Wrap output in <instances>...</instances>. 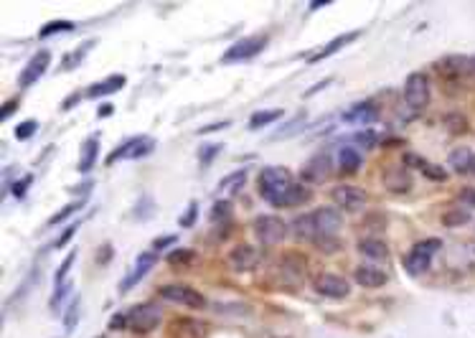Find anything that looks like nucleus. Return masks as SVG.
<instances>
[{"instance_id": "1", "label": "nucleus", "mask_w": 475, "mask_h": 338, "mask_svg": "<svg viewBox=\"0 0 475 338\" xmlns=\"http://www.w3.org/2000/svg\"><path fill=\"white\" fill-rule=\"evenodd\" d=\"M292 186H295V179H292V173L287 168L270 166L262 168L260 176H257V191H260V196L265 198L267 204L282 206Z\"/></svg>"}, {"instance_id": "2", "label": "nucleus", "mask_w": 475, "mask_h": 338, "mask_svg": "<svg viewBox=\"0 0 475 338\" xmlns=\"http://www.w3.org/2000/svg\"><path fill=\"white\" fill-rule=\"evenodd\" d=\"M430 79L422 74V71H414V74H409L404 82V104L409 107V112H414V115H419L422 109L430 104Z\"/></svg>"}, {"instance_id": "3", "label": "nucleus", "mask_w": 475, "mask_h": 338, "mask_svg": "<svg viewBox=\"0 0 475 338\" xmlns=\"http://www.w3.org/2000/svg\"><path fill=\"white\" fill-rule=\"evenodd\" d=\"M163 320V310L155 303H138L133 310L127 313V328L135 333H150L155 331Z\"/></svg>"}, {"instance_id": "4", "label": "nucleus", "mask_w": 475, "mask_h": 338, "mask_svg": "<svg viewBox=\"0 0 475 338\" xmlns=\"http://www.w3.org/2000/svg\"><path fill=\"white\" fill-rule=\"evenodd\" d=\"M254 234L265 247H272V244H279L287 234V224L279 217H272V214H262L254 222Z\"/></svg>"}, {"instance_id": "5", "label": "nucleus", "mask_w": 475, "mask_h": 338, "mask_svg": "<svg viewBox=\"0 0 475 338\" xmlns=\"http://www.w3.org/2000/svg\"><path fill=\"white\" fill-rule=\"evenodd\" d=\"M440 247H443L440 239H422L419 244H414V249L409 252V257H407V270L412 274L427 272L432 265V257L438 255Z\"/></svg>"}, {"instance_id": "6", "label": "nucleus", "mask_w": 475, "mask_h": 338, "mask_svg": "<svg viewBox=\"0 0 475 338\" xmlns=\"http://www.w3.org/2000/svg\"><path fill=\"white\" fill-rule=\"evenodd\" d=\"M333 204H336L338 211H349V214H359V211H363V206H366L368 196L363 188H359V186H336L333 188Z\"/></svg>"}, {"instance_id": "7", "label": "nucleus", "mask_w": 475, "mask_h": 338, "mask_svg": "<svg viewBox=\"0 0 475 338\" xmlns=\"http://www.w3.org/2000/svg\"><path fill=\"white\" fill-rule=\"evenodd\" d=\"M158 295L168 303H178V306H188L193 310H201L206 308V298H203L198 290L188 285H160L158 287Z\"/></svg>"}, {"instance_id": "8", "label": "nucleus", "mask_w": 475, "mask_h": 338, "mask_svg": "<svg viewBox=\"0 0 475 338\" xmlns=\"http://www.w3.org/2000/svg\"><path fill=\"white\" fill-rule=\"evenodd\" d=\"M435 71L445 79H465L475 74V61L468 56H443L435 61Z\"/></svg>"}, {"instance_id": "9", "label": "nucleus", "mask_w": 475, "mask_h": 338, "mask_svg": "<svg viewBox=\"0 0 475 338\" xmlns=\"http://www.w3.org/2000/svg\"><path fill=\"white\" fill-rule=\"evenodd\" d=\"M330 176H333V158H330V155H315V158L308 160L303 166V171H300V179L311 186L325 183Z\"/></svg>"}, {"instance_id": "10", "label": "nucleus", "mask_w": 475, "mask_h": 338, "mask_svg": "<svg viewBox=\"0 0 475 338\" xmlns=\"http://www.w3.org/2000/svg\"><path fill=\"white\" fill-rule=\"evenodd\" d=\"M313 287H315V293H320L323 298H330V300H341L351 293L349 280H343L341 274H333V272L318 274Z\"/></svg>"}, {"instance_id": "11", "label": "nucleus", "mask_w": 475, "mask_h": 338, "mask_svg": "<svg viewBox=\"0 0 475 338\" xmlns=\"http://www.w3.org/2000/svg\"><path fill=\"white\" fill-rule=\"evenodd\" d=\"M267 46V39L265 36H252V39H241L236 41L232 49H227L222 56L224 64H232V61H244V59H252L257 56V54L262 52Z\"/></svg>"}, {"instance_id": "12", "label": "nucleus", "mask_w": 475, "mask_h": 338, "mask_svg": "<svg viewBox=\"0 0 475 338\" xmlns=\"http://www.w3.org/2000/svg\"><path fill=\"white\" fill-rule=\"evenodd\" d=\"M49 61H51V52H49V49H41V52L33 54L31 61H28V66L20 71V77H18V87H20V90L31 87V84H36L38 77H41V74L49 69Z\"/></svg>"}, {"instance_id": "13", "label": "nucleus", "mask_w": 475, "mask_h": 338, "mask_svg": "<svg viewBox=\"0 0 475 338\" xmlns=\"http://www.w3.org/2000/svg\"><path fill=\"white\" fill-rule=\"evenodd\" d=\"M313 222H315L318 236H333L341 229L343 217L341 211L333 209V206H320V209L313 211Z\"/></svg>"}, {"instance_id": "14", "label": "nucleus", "mask_w": 475, "mask_h": 338, "mask_svg": "<svg viewBox=\"0 0 475 338\" xmlns=\"http://www.w3.org/2000/svg\"><path fill=\"white\" fill-rule=\"evenodd\" d=\"M229 265H232L236 272H252V270L260 265V252H257L252 244H239V247L232 249Z\"/></svg>"}, {"instance_id": "15", "label": "nucleus", "mask_w": 475, "mask_h": 338, "mask_svg": "<svg viewBox=\"0 0 475 338\" xmlns=\"http://www.w3.org/2000/svg\"><path fill=\"white\" fill-rule=\"evenodd\" d=\"M152 265H155V255L152 252H143V255L135 260V265H133V270L125 274V280L120 282V293H127L130 287H135L138 285L143 277H145L148 272L152 270Z\"/></svg>"}, {"instance_id": "16", "label": "nucleus", "mask_w": 475, "mask_h": 338, "mask_svg": "<svg viewBox=\"0 0 475 338\" xmlns=\"http://www.w3.org/2000/svg\"><path fill=\"white\" fill-rule=\"evenodd\" d=\"M279 270H282V277H285L287 285H300L305 274V257L298 252H287V255H282Z\"/></svg>"}, {"instance_id": "17", "label": "nucleus", "mask_w": 475, "mask_h": 338, "mask_svg": "<svg viewBox=\"0 0 475 338\" xmlns=\"http://www.w3.org/2000/svg\"><path fill=\"white\" fill-rule=\"evenodd\" d=\"M376 117H379V107L371 99L354 104L343 112V122H349V125H368V122H376Z\"/></svg>"}, {"instance_id": "18", "label": "nucleus", "mask_w": 475, "mask_h": 338, "mask_svg": "<svg viewBox=\"0 0 475 338\" xmlns=\"http://www.w3.org/2000/svg\"><path fill=\"white\" fill-rule=\"evenodd\" d=\"M171 338H206V323L196 318H176L171 325Z\"/></svg>"}, {"instance_id": "19", "label": "nucleus", "mask_w": 475, "mask_h": 338, "mask_svg": "<svg viewBox=\"0 0 475 338\" xmlns=\"http://www.w3.org/2000/svg\"><path fill=\"white\" fill-rule=\"evenodd\" d=\"M356 282L361 287H368V290H376V287H384L387 285V272L379 267H374V265H361V267H356L354 272Z\"/></svg>"}, {"instance_id": "20", "label": "nucleus", "mask_w": 475, "mask_h": 338, "mask_svg": "<svg viewBox=\"0 0 475 338\" xmlns=\"http://www.w3.org/2000/svg\"><path fill=\"white\" fill-rule=\"evenodd\" d=\"M122 87H125V77L122 74H112V77H107V79H102V82H97V84H92L87 90V95L89 97H107V95H114V92H120Z\"/></svg>"}, {"instance_id": "21", "label": "nucleus", "mask_w": 475, "mask_h": 338, "mask_svg": "<svg viewBox=\"0 0 475 338\" xmlns=\"http://www.w3.org/2000/svg\"><path fill=\"white\" fill-rule=\"evenodd\" d=\"M447 163H450V171L455 173H470L473 171V163H475V155L470 147H455L450 153V158H447Z\"/></svg>"}, {"instance_id": "22", "label": "nucleus", "mask_w": 475, "mask_h": 338, "mask_svg": "<svg viewBox=\"0 0 475 338\" xmlns=\"http://www.w3.org/2000/svg\"><path fill=\"white\" fill-rule=\"evenodd\" d=\"M359 252H361L363 257H368V260H387L389 257V247L381 239H376V236H368V239H361L359 242Z\"/></svg>"}, {"instance_id": "23", "label": "nucleus", "mask_w": 475, "mask_h": 338, "mask_svg": "<svg viewBox=\"0 0 475 338\" xmlns=\"http://www.w3.org/2000/svg\"><path fill=\"white\" fill-rule=\"evenodd\" d=\"M292 231H295V236L303 239V242L315 244L318 229H315V222H313V214H303V217L295 219V222H292Z\"/></svg>"}, {"instance_id": "24", "label": "nucleus", "mask_w": 475, "mask_h": 338, "mask_svg": "<svg viewBox=\"0 0 475 338\" xmlns=\"http://www.w3.org/2000/svg\"><path fill=\"white\" fill-rule=\"evenodd\" d=\"M384 183H387L389 191H407L409 188V183H412V179H409V173L402 171V168H389L387 176H384Z\"/></svg>"}, {"instance_id": "25", "label": "nucleus", "mask_w": 475, "mask_h": 338, "mask_svg": "<svg viewBox=\"0 0 475 338\" xmlns=\"http://www.w3.org/2000/svg\"><path fill=\"white\" fill-rule=\"evenodd\" d=\"M359 36H361V33L354 31V33H343V36L333 39V41H330V44H325L318 54H313V56H311V64H313V61H320V59L330 56V54H336L338 49H343V46H346V44H351V41H354V39H359Z\"/></svg>"}, {"instance_id": "26", "label": "nucleus", "mask_w": 475, "mask_h": 338, "mask_svg": "<svg viewBox=\"0 0 475 338\" xmlns=\"http://www.w3.org/2000/svg\"><path fill=\"white\" fill-rule=\"evenodd\" d=\"M361 168V155L356 153L354 147H343L338 153V171L341 173H356Z\"/></svg>"}, {"instance_id": "27", "label": "nucleus", "mask_w": 475, "mask_h": 338, "mask_svg": "<svg viewBox=\"0 0 475 338\" xmlns=\"http://www.w3.org/2000/svg\"><path fill=\"white\" fill-rule=\"evenodd\" d=\"M279 117H282V109H260V112H254L249 117V130H260L265 125H270V122L279 120Z\"/></svg>"}, {"instance_id": "28", "label": "nucleus", "mask_w": 475, "mask_h": 338, "mask_svg": "<svg viewBox=\"0 0 475 338\" xmlns=\"http://www.w3.org/2000/svg\"><path fill=\"white\" fill-rule=\"evenodd\" d=\"M97 153H100V143H97V138H92V140L84 143L82 147V160H79V171H89V168L95 166L97 160Z\"/></svg>"}, {"instance_id": "29", "label": "nucleus", "mask_w": 475, "mask_h": 338, "mask_svg": "<svg viewBox=\"0 0 475 338\" xmlns=\"http://www.w3.org/2000/svg\"><path fill=\"white\" fill-rule=\"evenodd\" d=\"M407 160H409V166H417L419 171L425 173L427 179H438V181H445V176L447 173L443 171V168H438V166H430L427 160H422L419 155H407Z\"/></svg>"}, {"instance_id": "30", "label": "nucleus", "mask_w": 475, "mask_h": 338, "mask_svg": "<svg viewBox=\"0 0 475 338\" xmlns=\"http://www.w3.org/2000/svg\"><path fill=\"white\" fill-rule=\"evenodd\" d=\"M468 117L460 115V112H450V115H445V130L452 135H463L468 133Z\"/></svg>"}, {"instance_id": "31", "label": "nucleus", "mask_w": 475, "mask_h": 338, "mask_svg": "<svg viewBox=\"0 0 475 338\" xmlns=\"http://www.w3.org/2000/svg\"><path fill=\"white\" fill-rule=\"evenodd\" d=\"M308 198H311V191H308L303 183H298V181H295V186L290 188V193H287L285 204H282V206H300V204H305Z\"/></svg>"}, {"instance_id": "32", "label": "nucleus", "mask_w": 475, "mask_h": 338, "mask_svg": "<svg viewBox=\"0 0 475 338\" xmlns=\"http://www.w3.org/2000/svg\"><path fill=\"white\" fill-rule=\"evenodd\" d=\"M470 222V214L465 209H450L443 214V224L445 227H463V224Z\"/></svg>"}, {"instance_id": "33", "label": "nucleus", "mask_w": 475, "mask_h": 338, "mask_svg": "<svg viewBox=\"0 0 475 338\" xmlns=\"http://www.w3.org/2000/svg\"><path fill=\"white\" fill-rule=\"evenodd\" d=\"M193 252L191 249H173L171 255H168V265H176V267H188L191 262H193Z\"/></svg>"}, {"instance_id": "34", "label": "nucleus", "mask_w": 475, "mask_h": 338, "mask_svg": "<svg viewBox=\"0 0 475 338\" xmlns=\"http://www.w3.org/2000/svg\"><path fill=\"white\" fill-rule=\"evenodd\" d=\"M247 181V171H236V173H232V176H227V179L222 181V188L224 191H232V193H236L241 188V183Z\"/></svg>"}, {"instance_id": "35", "label": "nucleus", "mask_w": 475, "mask_h": 338, "mask_svg": "<svg viewBox=\"0 0 475 338\" xmlns=\"http://www.w3.org/2000/svg\"><path fill=\"white\" fill-rule=\"evenodd\" d=\"M315 247L320 249V252H325V255H330V252H338V249H341V239H338V236H318Z\"/></svg>"}, {"instance_id": "36", "label": "nucleus", "mask_w": 475, "mask_h": 338, "mask_svg": "<svg viewBox=\"0 0 475 338\" xmlns=\"http://www.w3.org/2000/svg\"><path fill=\"white\" fill-rule=\"evenodd\" d=\"M79 209H82V201H76V204H71V206H64V209L59 211V214H54V217H51L46 224H49V227H56V224H61L64 219H69L71 214H74V211H79Z\"/></svg>"}, {"instance_id": "37", "label": "nucleus", "mask_w": 475, "mask_h": 338, "mask_svg": "<svg viewBox=\"0 0 475 338\" xmlns=\"http://www.w3.org/2000/svg\"><path fill=\"white\" fill-rule=\"evenodd\" d=\"M229 217H232V204H229V201H216L214 211H211V219H216V222H227Z\"/></svg>"}, {"instance_id": "38", "label": "nucleus", "mask_w": 475, "mask_h": 338, "mask_svg": "<svg viewBox=\"0 0 475 338\" xmlns=\"http://www.w3.org/2000/svg\"><path fill=\"white\" fill-rule=\"evenodd\" d=\"M36 130H38L36 120H28V122H23V125H18V128H16V138H18V140H25V138H31Z\"/></svg>"}, {"instance_id": "39", "label": "nucleus", "mask_w": 475, "mask_h": 338, "mask_svg": "<svg viewBox=\"0 0 475 338\" xmlns=\"http://www.w3.org/2000/svg\"><path fill=\"white\" fill-rule=\"evenodd\" d=\"M69 28H74L69 20H59V23H49V26L41 28V36H51V33H59V31H69Z\"/></svg>"}, {"instance_id": "40", "label": "nucleus", "mask_w": 475, "mask_h": 338, "mask_svg": "<svg viewBox=\"0 0 475 338\" xmlns=\"http://www.w3.org/2000/svg\"><path fill=\"white\" fill-rule=\"evenodd\" d=\"M457 201L465 204L468 209H475V188H463V191L457 193Z\"/></svg>"}, {"instance_id": "41", "label": "nucleus", "mask_w": 475, "mask_h": 338, "mask_svg": "<svg viewBox=\"0 0 475 338\" xmlns=\"http://www.w3.org/2000/svg\"><path fill=\"white\" fill-rule=\"evenodd\" d=\"M196 214H198V206L191 201V206L186 209V214L181 217V222H178V224H181V227H191V224L196 222Z\"/></svg>"}, {"instance_id": "42", "label": "nucleus", "mask_w": 475, "mask_h": 338, "mask_svg": "<svg viewBox=\"0 0 475 338\" xmlns=\"http://www.w3.org/2000/svg\"><path fill=\"white\" fill-rule=\"evenodd\" d=\"M71 262H74V252H71V255H69V257H66V260L61 262V267H59V272H56V285H61V282H64V274L69 272Z\"/></svg>"}, {"instance_id": "43", "label": "nucleus", "mask_w": 475, "mask_h": 338, "mask_svg": "<svg viewBox=\"0 0 475 338\" xmlns=\"http://www.w3.org/2000/svg\"><path fill=\"white\" fill-rule=\"evenodd\" d=\"M76 313H79V300L74 298V303H71V313H66V331H74Z\"/></svg>"}, {"instance_id": "44", "label": "nucleus", "mask_w": 475, "mask_h": 338, "mask_svg": "<svg viewBox=\"0 0 475 338\" xmlns=\"http://www.w3.org/2000/svg\"><path fill=\"white\" fill-rule=\"evenodd\" d=\"M74 231H76V224H71L69 229L61 231V236H59L56 242H54V247H64V244H66V242H69V239H71V236H74Z\"/></svg>"}, {"instance_id": "45", "label": "nucleus", "mask_w": 475, "mask_h": 338, "mask_svg": "<svg viewBox=\"0 0 475 338\" xmlns=\"http://www.w3.org/2000/svg\"><path fill=\"white\" fill-rule=\"evenodd\" d=\"M173 242H178L176 234H171V236H158V239L152 242V249H163V247H168V244H173Z\"/></svg>"}, {"instance_id": "46", "label": "nucleus", "mask_w": 475, "mask_h": 338, "mask_svg": "<svg viewBox=\"0 0 475 338\" xmlns=\"http://www.w3.org/2000/svg\"><path fill=\"white\" fill-rule=\"evenodd\" d=\"M16 107H18V104H16V99H8V102L3 104V109H0V120H8V117L16 112Z\"/></svg>"}, {"instance_id": "47", "label": "nucleus", "mask_w": 475, "mask_h": 338, "mask_svg": "<svg viewBox=\"0 0 475 338\" xmlns=\"http://www.w3.org/2000/svg\"><path fill=\"white\" fill-rule=\"evenodd\" d=\"M216 153H219V145H214V147H203V150H201V163H203V166H206V163H209V158H214Z\"/></svg>"}, {"instance_id": "48", "label": "nucleus", "mask_w": 475, "mask_h": 338, "mask_svg": "<svg viewBox=\"0 0 475 338\" xmlns=\"http://www.w3.org/2000/svg\"><path fill=\"white\" fill-rule=\"evenodd\" d=\"M359 140H361V145L371 147V145H376V135L374 133H361L359 135Z\"/></svg>"}, {"instance_id": "49", "label": "nucleus", "mask_w": 475, "mask_h": 338, "mask_svg": "<svg viewBox=\"0 0 475 338\" xmlns=\"http://www.w3.org/2000/svg\"><path fill=\"white\" fill-rule=\"evenodd\" d=\"M31 183V176H28V179H20L18 181V186H16V188H13V191H16V196H20V193H23V188L25 186Z\"/></svg>"}, {"instance_id": "50", "label": "nucleus", "mask_w": 475, "mask_h": 338, "mask_svg": "<svg viewBox=\"0 0 475 338\" xmlns=\"http://www.w3.org/2000/svg\"><path fill=\"white\" fill-rule=\"evenodd\" d=\"M222 128H227V120L219 122V125H206V128H201V133H211V130H222Z\"/></svg>"}, {"instance_id": "51", "label": "nucleus", "mask_w": 475, "mask_h": 338, "mask_svg": "<svg viewBox=\"0 0 475 338\" xmlns=\"http://www.w3.org/2000/svg\"><path fill=\"white\" fill-rule=\"evenodd\" d=\"M122 323H127V315H114L112 328H122Z\"/></svg>"}, {"instance_id": "52", "label": "nucleus", "mask_w": 475, "mask_h": 338, "mask_svg": "<svg viewBox=\"0 0 475 338\" xmlns=\"http://www.w3.org/2000/svg\"><path fill=\"white\" fill-rule=\"evenodd\" d=\"M473 171H475V163H473Z\"/></svg>"}, {"instance_id": "53", "label": "nucleus", "mask_w": 475, "mask_h": 338, "mask_svg": "<svg viewBox=\"0 0 475 338\" xmlns=\"http://www.w3.org/2000/svg\"><path fill=\"white\" fill-rule=\"evenodd\" d=\"M473 61H475V59H473Z\"/></svg>"}]
</instances>
